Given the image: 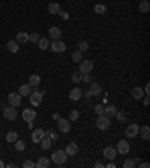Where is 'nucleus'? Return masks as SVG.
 Instances as JSON below:
<instances>
[{
  "mask_svg": "<svg viewBox=\"0 0 150 168\" xmlns=\"http://www.w3.org/2000/svg\"><path fill=\"white\" fill-rule=\"evenodd\" d=\"M68 159V155L65 150H56L53 155H51V161L54 162V164H57V165H62V164H65Z\"/></svg>",
  "mask_w": 150,
  "mask_h": 168,
  "instance_id": "1",
  "label": "nucleus"
},
{
  "mask_svg": "<svg viewBox=\"0 0 150 168\" xmlns=\"http://www.w3.org/2000/svg\"><path fill=\"white\" fill-rule=\"evenodd\" d=\"M17 116H18V113H17V108H15V107L9 105V107H5V108H3V117H5V120L12 122V120L17 119Z\"/></svg>",
  "mask_w": 150,
  "mask_h": 168,
  "instance_id": "2",
  "label": "nucleus"
},
{
  "mask_svg": "<svg viewBox=\"0 0 150 168\" xmlns=\"http://www.w3.org/2000/svg\"><path fill=\"white\" fill-rule=\"evenodd\" d=\"M96 126L99 128L101 131H105L110 128V117H107L105 114H99L96 117Z\"/></svg>",
  "mask_w": 150,
  "mask_h": 168,
  "instance_id": "3",
  "label": "nucleus"
},
{
  "mask_svg": "<svg viewBox=\"0 0 150 168\" xmlns=\"http://www.w3.org/2000/svg\"><path fill=\"white\" fill-rule=\"evenodd\" d=\"M21 95L17 92H12V93H9V96H8V102H9V105H12V107H20L21 105Z\"/></svg>",
  "mask_w": 150,
  "mask_h": 168,
  "instance_id": "4",
  "label": "nucleus"
},
{
  "mask_svg": "<svg viewBox=\"0 0 150 168\" xmlns=\"http://www.w3.org/2000/svg\"><path fill=\"white\" fill-rule=\"evenodd\" d=\"M44 95L45 92H33L30 93L29 96H30V104L33 105V107H39L42 102V98H44Z\"/></svg>",
  "mask_w": 150,
  "mask_h": 168,
  "instance_id": "5",
  "label": "nucleus"
},
{
  "mask_svg": "<svg viewBox=\"0 0 150 168\" xmlns=\"http://www.w3.org/2000/svg\"><path fill=\"white\" fill-rule=\"evenodd\" d=\"M80 72H83V74H90L93 71V62L92 60H81L80 62V69H78Z\"/></svg>",
  "mask_w": 150,
  "mask_h": 168,
  "instance_id": "6",
  "label": "nucleus"
},
{
  "mask_svg": "<svg viewBox=\"0 0 150 168\" xmlns=\"http://www.w3.org/2000/svg\"><path fill=\"white\" fill-rule=\"evenodd\" d=\"M57 126H59V131L60 132H65V134H68L69 131H71V120L69 119H59L57 122Z\"/></svg>",
  "mask_w": 150,
  "mask_h": 168,
  "instance_id": "7",
  "label": "nucleus"
},
{
  "mask_svg": "<svg viewBox=\"0 0 150 168\" xmlns=\"http://www.w3.org/2000/svg\"><path fill=\"white\" fill-rule=\"evenodd\" d=\"M51 51H54V53H63V51L66 50V44L65 42H62L60 39H54V41L51 42Z\"/></svg>",
  "mask_w": 150,
  "mask_h": 168,
  "instance_id": "8",
  "label": "nucleus"
},
{
  "mask_svg": "<svg viewBox=\"0 0 150 168\" xmlns=\"http://www.w3.org/2000/svg\"><path fill=\"white\" fill-rule=\"evenodd\" d=\"M117 153H120V155H128L129 150H131V146L129 143L126 141V140H120L119 143H117Z\"/></svg>",
  "mask_w": 150,
  "mask_h": 168,
  "instance_id": "9",
  "label": "nucleus"
},
{
  "mask_svg": "<svg viewBox=\"0 0 150 168\" xmlns=\"http://www.w3.org/2000/svg\"><path fill=\"white\" fill-rule=\"evenodd\" d=\"M45 137V131L41 129V128H36L33 129V132H32V141L33 143H41V140Z\"/></svg>",
  "mask_w": 150,
  "mask_h": 168,
  "instance_id": "10",
  "label": "nucleus"
},
{
  "mask_svg": "<svg viewBox=\"0 0 150 168\" xmlns=\"http://www.w3.org/2000/svg\"><path fill=\"white\" fill-rule=\"evenodd\" d=\"M81 96H83V92H81L80 87L71 89V92H69V99H71V101H80Z\"/></svg>",
  "mask_w": 150,
  "mask_h": 168,
  "instance_id": "11",
  "label": "nucleus"
},
{
  "mask_svg": "<svg viewBox=\"0 0 150 168\" xmlns=\"http://www.w3.org/2000/svg\"><path fill=\"white\" fill-rule=\"evenodd\" d=\"M35 117H36V111H35V110L26 108L24 111H23V120H26L27 123H29V122H33Z\"/></svg>",
  "mask_w": 150,
  "mask_h": 168,
  "instance_id": "12",
  "label": "nucleus"
},
{
  "mask_svg": "<svg viewBox=\"0 0 150 168\" xmlns=\"http://www.w3.org/2000/svg\"><path fill=\"white\" fill-rule=\"evenodd\" d=\"M138 129H140V126L132 123V125H129L126 128V137H129V138H134V137H137L138 135Z\"/></svg>",
  "mask_w": 150,
  "mask_h": 168,
  "instance_id": "13",
  "label": "nucleus"
},
{
  "mask_svg": "<svg viewBox=\"0 0 150 168\" xmlns=\"http://www.w3.org/2000/svg\"><path fill=\"white\" fill-rule=\"evenodd\" d=\"M104 156L108 161H114L117 158V150L114 147H105L104 149Z\"/></svg>",
  "mask_w": 150,
  "mask_h": 168,
  "instance_id": "14",
  "label": "nucleus"
},
{
  "mask_svg": "<svg viewBox=\"0 0 150 168\" xmlns=\"http://www.w3.org/2000/svg\"><path fill=\"white\" fill-rule=\"evenodd\" d=\"M65 152H66L68 156H75L78 152H80V149H78V146L75 143H69L66 146V149H65Z\"/></svg>",
  "mask_w": 150,
  "mask_h": 168,
  "instance_id": "15",
  "label": "nucleus"
},
{
  "mask_svg": "<svg viewBox=\"0 0 150 168\" xmlns=\"http://www.w3.org/2000/svg\"><path fill=\"white\" fill-rule=\"evenodd\" d=\"M18 93H20L21 96H29V95L32 93V86H30V84H21L20 89H18Z\"/></svg>",
  "mask_w": 150,
  "mask_h": 168,
  "instance_id": "16",
  "label": "nucleus"
},
{
  "mask_svg": "<svg viewBox=\"0 0 150 168\" xmlns=\"http://www.w3.org/2000/svg\"><path fill=\"white\" fill-rule=\"evenodd\" d=\"M116 107H114V105H111V104H110V105H107V107H104V114H105V116H107V117H114V116H116Z\"/></svg>",
  "mask_w": 150,
  "mask_h": 168,
  "instance_id": "17",
  "label": "nucleus"
},
{
  "mask_svg": "<svg viewBox=\"0 0 150 168\" xmlns=\"http://www.w3.org/2000/svg\"><path fill=\"white\" fill-rule=\"evenodd\" d=\"M50 162L51 161L48 159V158H44V156H42V158H39L38 162L35 164V167L36 168H48L50 167Z\"/></svg>",
  "mask_w": 150,
  "mask_h": 168,
  "instance_id": "18",
  "label": "nucleus"
},
{
  "mask_svg": "<svg viewBox=\"0 0 150 168\" xmlns=\"http://www.w3.org/2000/svg\"><path fill=\"white\" fill-rule=\"evenodd\" d=\"M62 9H60V5L56 3V2H53L48 5V12H50L51 15H59V12H60Z\"/></svg>",
  "mask_w": 150,
  "mask_h": 168,
  "instance_id": "19",
  "label": "nucleus"
},
{
  "mask_svg": "<svg viewBox=\"0 0 150 168\" xmlns=\"http://www.w3.org/2000/svg\"><path fill=\"white\" fill-rule=\"evenodd\" d=\"M138 134L141 135L143 140H149L150 138V128L147 125L141 126V129H138Z\"/></svg>",
  "mask_w": 150,
  "mask_h": 168,
  "instance_id": "20",
  "label": "nucleus"
},
{
  "mask_svg": "<svg viewBox=\"0 0 150 168\" xmlns=\"http://www.w3.org/2000/svg\"><path fill=\"white\" fill-rule=\"evenodd\" d=\"M132 96H134V99L141 101L143 96H144V90H143L141 87H134L132 89Z\"/></svg>",
  "mask_w": 150,
  "mask_h": 168,
  "instance_id": "21",
  "label": "nucleus"
},
{
  "mask_svg": "<svg viewBox=\"0 0 150 168\" xmlns=\"http://www.w3.org/2000/svg\"><path fill=\"white\" fill-rule=\"evenodd\" d=\"M50 36L53 39H60V38H62V30L59 29L57 26H54V27L50 29Z\"/></svg>",
  "mask_w": 150,
  "mask_h": 168,
  "instance_id": "22",
  "label": "nucleus"
},
{
  "mask_svg": "<svg viewBox=\"0 0 150 168\" xmlns=\"http://www.w3.org/2000/svg\"><path fill=\"white\" fill-rule=\"evenodd\" d=\"M50 147H51V138L48 137V135H45V137L41 140V149L42 150H48Z\"/></svg>",
  "mask_w": 150,
  "mask_h": 168,
  "instance_id": "23",
  "label": "nucleus"
},
{
  "mask_svg": "<svg viewBox=\"0 0 150 168\" xmlns=\"http://www.w3.org/2000/svg\"><path fill=\"white\" fill-rule=\"evenodd\" d=\"M90 92H92L93 96H98V95H101V92H102V89H101V86L98 83H90V89H89Z\"/></svg>",
  "mask_w": 150,
  "mask_h": 168,
  "instance_id": "24",
  "label": "nucleus"
},
{
  "mask_svg": "<svg viewBox=\"0 0 150 168\" xmlns=\"http://www.w3.org/2000/svg\"><path fill=\"white\" fill-rule=\"evenodd\" d=\"M29 84L32 86V87H38L39 84H41V77L39 75H30V78H29Z\"/></svg>",
  "mask_w": 150,
  "mask_h": 168,
  "instance_id": "25",
  "label": "nucleus"
},
{
  "mask_svg": "<svg viewBox=\"0 0 150 168\" xmlns=\"http://www.w3.org/2000/svg\"><path fill=\"white\" fill-rule=\"evenodd\" d=\"M15 41L18 44H26V42H29V33H26V32H20L17 35V39Z\"/></svg>",
  "mask_w": 150,
  "mask_h": 168,
  "instance_id": "26",
  "label": "nucleus"
},
{
  "mask_svg": "<svg viewBox=\"0 0 150 168\" xmlns=\"http://www.w3.org/2000/svg\"><path fill=\"white\" fill-rule=\"evenodd\" d=\"M17 140H18V132L9 131L8 134H6V141H8V143H15Z\"/></svg>",
  "mask_w": 150,
  "mask_h": 168,
  "instance_id": "27",
  "label": "nucleus"
},
{
  "mask_svg": "<svg viewBox=\"0 0 150 168\" xmlns=\"http://www.w3.org/2000/svg\"><path fill=\"white\" fill-rule=\"evenodd\" d=\"M71 80H72V83H81L83 81V72H80V71H75L72 72V77H71Z\"/></svg>",
  "mask_w": 150,
  "mask_h": 168,
  "instance_id": "28",
  "label": "nucleus"
},
{
  "mask_svg": "<svg viewBox=\"0 0 150 168\" xmlns=\"http://www.w3.org/2000/svg\"><path fill=\"white\" fill-rule=\"evenodd\" d=\"M149 11H150L149 0H141V3H140V12H141V14H147Z\"/></svg>",
  "mask_w": 150,
  "mask_h": 168,
  "instance_id": "29",
  "label": "nucleus"
},
{
  "mask_svg": "<svg viewBox=\"0 0 150 168\" xmlns=\"http://www.w3.org/2000/svg\"><path fill=\"white\" fill-rule=\"evenodd\" d=\"M18 45H20V44H18L17 41H9V42H8V45H6V47H8V50L11 51V53H17V51H18V48H20Z\"/></svg>",
  "mask_w": 150,
  "mask_h": 168,
  "instance_id": "30",
  "label": "nucleus"
},
{
  "mask_svg": "<svg viewBox=\"0 0 150 168\" xmlns=\"http://www.w3.org/2000/svg\"><path fill=\"white\" fill-rule=\"evenodd\" d=\"M72 60H74L75 63H80V62L83 60V53L80 50H75L74 53H72Z\"/></svg>",
  "mask_w": 150,
  "mask_h": 168,
  "instance_id": "31",
  "label": "nucleus"
},
{
  "mask_svg": "<svg viewBox=\"0 0 150 168\" xmlns=\"http://www.w3.org/2000/svg\"><path fill=\"white\" fill-rule=\"evenodd\" d=\"M38 44H39V48H41V50H47V48L50 47V41H48L47 38H41V39L38 41Z\"/></svg>",
  "mask_w": 150,
  "mask_h": 168,
  "instance_id": "32",
  "label": "nucleus"
},
{
  "mask_svg": "<svg viewBox=\"0 0 150 168\" xmlns=\"http://www.w3.org/2000/svg\"><path fill=\"white\" fill-rule=\"evenodd\" d=\"M116 116H117V120L120 123H125L126 120H128V114H126L125 111H116Z\"/></svg>",
  "mask_w": 150,
  "mask_h": 168,
  "instance_id": "33",
  "label": "nucleus"
},
{
  "mask_svg": "<svg viewBox=\"0 0 150 168\" xmlns=\"http://www.w3.org/2000/svg\"><path fill=\"white\" fill-rule=\"evenodd\" d=\"M80 119V111L78 110H72L71 113H69V120L71 122H75V120H78Z\"/></svg>",
  "mask_w": 150,
  "mask_h": 168,
  "instance_id": "34",
  "label": "nucleus"
},
{
  "mask_svg": "<svg viewBox=\"0 0 150 168\" xmlns=\"http://www.w3.org/2000/svg\"><path fill=\"white\" fill-rule=\"evenodd\" d=\"M105 11H107V8H105V5H102V3H98V5L95 6V12H96V14H105Z\"/></svg>",
  "mask_w": 150,
  "mask_h": 168,
  "instance_id": "35",
  "label": "nucleus"
},
{
  "mask_svg": "<svg viewBox=\"0 0 150 168\" xmlns=\"http://www.w3.org/2000/svg\"><path fill=\"white\" fill-rule=\"evenodd\" d=\"M15 149H17L18 152H23L26 149V143L21 141V140H17V141H15Z\"/></svg>",
  "mask_w": 150,
  "mask_h": 168,
  "instance_id": "36",
  "label": "nucleus"
},
{
  "mask_svg": "<svg viewBox=\"0 0 150 168\" xmlns=\"http://www.w3.org/2000/svg\"><path fill=\"white\" fill-rule=\"evenodd\" d=\"M41 39V36H39V33H32L29 35V42H33V44H36V42Z\"/></svg>",
  "mask_w": 150,
  "mask_h": 168,
  "instance_id": "37",
  "label": "nucleus"
},
{
  "mask_svg": "<svg viewBox=\"0 0 150 168\" xmlns=\"http://www.w3.org/2000/svg\"><path fill=\"white\" fill-rule=\"evenodd\" d=\"M123 168H135V161L134 159H126L123 162Z\"/></svg>",
  "mask_w": 150,
  "mask_h": 168,
  "instance_id": "38",
  "label": "nucleus"
},
{
  "mask_svg": "<svg viewBox=\"0 0 150 168\" xmlns=\"http://www.w3.org/2000/svg\"><path fill=\"white\" fill-rule=\"evenodd\" d=\"M78 50L81 51V53H84V51H87V50H89V44H87L86 41L80 42V44H78Z\"/></svg>",
  "mask_w": 150,
  "mask_h": 168,
  "instance_id": "39",
  "label": "nucleus"
},
{
  "mask_svg": "<svg viewBox=\"0 0 150 168\" xmlns=\"http://www.w3.org/2000/svg\"><path fill=\"white\" fill-rule=\"evenodd\" d=\"M23 168H35V162L33 161H24L23 162Z\"/></svg>",
  "mask_w": 150,
  "mask_h": 168,
  "instance_id": "40",
  "label": "nucleus"
},
{
  "mask_svg": "<svg viewBox=\"0 0 150 168\" xmlns=\"http://www.w3.org/2000/svg\"><path fill=\"white\" fill-rule=\"evenodd\" d=\"M95 113H96V114H98V116H99V114H104V105H96V107H95Z\"/></svg>",
  "mask_w": 150,
  "mask_h": 168,
  "instance_id": "41",
  "label": "nucleus"
},
{
  "mask_svg": "<svg viewBox=\"0 0 150 168\" xmlns=\"http://www.w3.org/2000/svg\"><path fill=\"white\" fill-rule=\"evenodd\" d=\"M45 135H48V137H50L51 140H57V135L54 134L53 131H47V132H45Z\"/></svg>",
  "mask_w": 150,
  "mask_h": 168,
  "instance_id": "42",
  "label": "nucleus"
},
{
  "mask_svg": "<svg viewBox=\"0 0 150 168\" xmlns=\"http://www.w3.org/2000/svg\"><path fill=\"white\" fill-rule=\"evenodd\" d=\"M83 81H86V83H92V78H90L89 74H83Z\"/></svg>",
  "mask_w": 150,
  "mask_h": 168,
  "instance_id": "43",
  "label": "nucleus"
},
{
  "mask_svg": "<svg viewBox=\"0 0 150 168\" xmlns=\"http://www.w3.org/2000/svg\"><path fill=\"white\" fill-rule=\"evenodd\" d=\"M149 102H150V99H149V96H147V95H146V96H143V104H144L146 107L149 105Z\"/></svg>",
  "mask_w": 150,
  "mask_h": 168,
  "instance_id": "44",
  "label": "nucleus"
},
{
  "mask_svg": "<svg viewBox=\"0 0 150 168\" xmlns=\"http://www.w3.org/2000/svg\"><path fill=\"white\" fill-rule=\"evenodd\" d=\"M144 95H147V96L150 95V84L149 83L146 84V87H144Z\"/></svg>",
  "mask_w": 150,
  "mask_h": 168,
  "instance_id": "45",
  "label": "nucleus"
},
{
  "mask_svg": "<svg viewBox=\"0 0 150 168\" xmlns=\"http://www.w3.org/2000/svg\"><path fill=\"white\" fill-rule=\"evenodd\" d=\"M59 15L63 18V20H68V18H69V15H68L66 12H63V11H60V12H59Z\"/></svg>",
  "mask_w": 150,
  "mask_h": 168,
  "instance_id": "46",
  "label": "nucleus"
},
{
  "mask_svg": "<svg viewBox=\"0 0 150 168\" xmlns=\"http://www.w3.org/2000/svg\"><path fill=\"white\" fill-rule=\"evenodd\" d=\"M83 96H84V98H87V99H89V98H92L93 95H92V92H90V90H87L86 93H83Z\"/></svg>",
  "mask_w": 150,
  "mask_h": 168,
  "instance_id": "47",
  "label": "nucleus"
},
{
  "mask_svg": "<svg viewBox=\"0 0 150 168\" xmlns=\"http://www.w3.org/2000/svg\"><path fill=\"white\" fill-rule=\"evenodd\" d=\"M95 168H105V165H104L102 162H96V164H95Z\"/></svg>",
  "mask_w": 150,
  "mask_h": 168,
  "instance_id": "48",
  "label": "nucleus"
},
{
  "mask_svg": "<svg viewBox=\"0 0 150 168\" xmlns=\"http://www.w3.org/2000/svg\"><path fill=\"white\" fill-rule=\"evenodd\" d=\"M140 168H150V164L149 162H143L141 165H140Z\"/></svg>",
  "mask_w": 150,
  "mask_h": 168,
  "instance_id": "49",
  "label": "nucleus"
},
{
  "mask_svg": "<svg viewBox=\"0 0 150 168\" xmlns=\"http://www.w3.org/2000/svg\"><path fill=\"white\" fill-rule=\"evenodd\" d=\"M105 168H116V165H114V164L111 162V164H108V165H107V167H105Z\"/></svg>",
  "mask_w": 150,
  "mask_h": 168,
  "instance_id": "50",
  "label": "nucleus"
},
{
  "mask_svg": "<svg viewBox=\"0 0 150 168\" xmlns=\"http://www.w3.org/2000/svg\"><path fill=\"white\" fill-rule=\"evenodd\" d=\"M53 117H54V119H56V120H59V119H60V116H59V114H57V113H56V114H53Z\"/></svg>",
  "mask_w": 150,
  "mask_h": 168,
  "instance_id": "51",
  "label": "nucleus"
},
{
  "mask_svg": "<svg viewBox=\"0 0 150 168\" xmlns=\"http://www.w3.org/2000/svg\"><path fill=\"white\" fill-rule=\"evenodd\" d=\"M0 168H5V162H3L2 159H0Z\"/></svg>",
  "mask_w": 150,
  "mask_h": 168,
  "instance_id": "52",
  "label": "nucleus"
},
{
  "mask_svg": "<svg viewBox=\"0 0 150 168\" xmlns=\"http://www.w3.org/2000/svg\"><path fill=\"white\" fill-rule=\"evenodd\" d=\"M15 167H17L15 164H9V165H8V168H15Z\"/></svg>",
  "mask_w": 150,
  "mask_h": 168,
  "instance_id": "53",
  "label": "nucleus"
}]
</instances>
